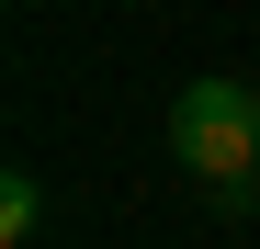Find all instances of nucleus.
<instances>
[{
	"mask_svg": "<svg viewBox=\"0 0 260 249\" xmlns=\"http://www.w3.org/2000/svg\"><path fill=\"white\" fill-rule=\"evenodd\" d=\"M170 159H181L215 204L260 193V102H249V79H192V91H170Z\"/></svg>",
	"mask_w": 260,
	"mask_h": 249,
	"instance_id": "f257e3e1",
	"label": "nucleus"
},
{
	"mask_svg": "<svg viewBox=\"0 0 260 249\" xmlns=\"http://www.w3.org/2000/svg\"><path fill=\"white\" fill-rule=\"evenodd\" d=\"M34 215H46V193H34V181L12 170V181H0V238H12V249H23V238H34Z\"/></svg>",
	"mask_w": 260,
	"mask_h": 249,
	"instance_id": "f03ea898",
	"label": "nucleus"
}]
</instances>
